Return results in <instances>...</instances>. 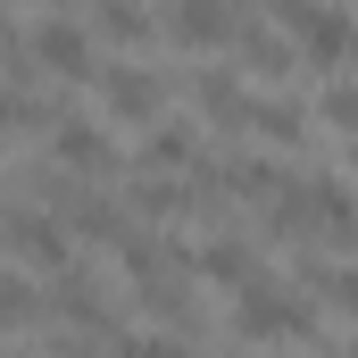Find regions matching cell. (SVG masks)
Instances as JSON below:
<instances>
[{"mask_svg":"<svg viewBox=\"0 0 358 358\" xmlns=\"http://www.w3.org/2000/svg\"><path fill=\"white\" fill-rule=\"evenodd\" d=\"M92 117H100V125H134V134L167 125V67H150V59H100V76H92Z\"/></svg>","mask_w":358,"mask_h":358,"instance_id":"obj_1","label":"cell"},{"mask_svg":"<svg viewBox=\"0 0 358 358\" xmlns=\"http://www.w3.org/2000/svg\"><path fill=\"white\" fill-rule=\"evenodd\" d=\"M0 242H8V267L17 275H59L76 267V225L59 217V208H42V200H8V217H0Z\"/></svg>","mask_w":358,"mask_h":358,"instance_id":"obj_2","label":"cell"},{"mask_svg":"<svg viewBox=\"0 0 358 358\" xmlns=\"http://www.w3.org/2000/svg\"><path fill=\"white\" fill-rule=\"evenodd\" d=\"M25 42H34V59H42L50 84H92V76H100V34H92V17L25 8Z\"/></svg>","mask_w":358,"mask_h":358,"instance_id":"obj_3","label":"cell"},{"mask_svg":"<svg viewBox=\"0 0 358 358\" xmlns=\"http://www.w3.org/2000/svg\"><path fill=\"white\" fill-rule=\"evenodd\" d=\"M275 25L292 34L300 67H317V76H334V67H350V59H358V17H350V8H308V0H283V8H275Z\"/></svg>","mask_w":358,"mask_h":358,"instance_id":"obj_4","label":"cell"},{"mask_svg":"<svg viewBox=\"0 0 358 358\" xmlns=\"http://www.w3.org/2000/svg\"><path fill=\"white\" fill-rule=\"evenodd\" d=\"M234 334H242V342H300V334H317V308H308L300 283L259 275V283L234 300Z\"/></svg>","mask_w":358,"mask_h":358,"instance_id":"obj_5","label":"cell"},{"mask_svg":"<svg viewBox=\"0 0 358 358\" xmlns=\"http://www.w3.org/2000/svg\"><path fill=\"white\" fill-rule=\"evenodd\" d=\"M50 167H59L67 183H92V192L117 176V142H108V125H100L92 108H67V117H59V134H50Z\"/></svg>","mask_w":358,"mask_h":358,"instance_id":"obj_6","label":"cell"},{"mask_svg":"<svg viewBox=\"0 0 358 358\" xmlns=\"http://www.w3.org/2000/svg\"><path fill=\"white\" fill-rule=\"evenodd\" d=\"M234 34H242V17L225 8V0H176L167 8V59H234Z\"/></svg>","mask_w":358,"mask_h":358,"instance_id":"obj_7","label":"cell"},{"mask_svg":"<svg viewBox=\"0 0 358 358\" xmlns=\"http://www.w3.org/2000/svg\"><path fill=\"white\" fill-rule=\"evenodd\" d=\"M92 34H100L117 59H159V50H167V17H150V8H134V0H100V8H92Z\"/></svg>","mask_w":358,"mask_h":358,"instance_id":"obj_8","label":"cell"},{"mask_svg":"<svg viewBox=\"0 0 358 358\" xmlns=\"http://www.w3.org/2000/svg\"><path fill=\"white\" fill-rule=\"evenodd\" d=\"M308 217H317V242L358 250V183H350V176L317 167V176H308Z\"/></svg>","mask_w":358,"mask_h":358,"instance_id":"obj_9","label":"cell"},{"mask_svg":"<svg viewBox=\"0 0 358 358\" xmlns=\"http://www.w3.org/2000/svg\"><path fill=\"white\" fill-rule=\"evenodd\" d=\"M234 67H242V76L283 84V76L300 67V50H292V34H283L275 17H242V34H234Z\"/></svg>","mask_w":358,"mask_h":358,"instance_id":"obj_10","label":"cell"},{"mask_svg":"<svg viewBox=\"0 0 358 358\" xmlns=\"http://www.w3.org/2000/svg\"><path fill=\"white\" fill-rule=\"evenodd\" d=\"M200 167H208V159H200V134H192V117H167V125H150V134H142V176L192 183Z\"/></svg>","mask_w":358,"mask_h":358,"instance_id":"obj_11","label":"cell"},{"mask_svg":"<svg viewBox=\"0 0 358 358\" xmlns=\"http://www.w3.org/2000/svg\"><path fill=\"white\" fill-rule=\"evenodd\" d=\"M200 283H208V292H234V300H242V292L259 283V250H250L242 234H208V242H200Z\"/></svg>","mask_w":358,"mask_h":358,"instance_id":"obj_12","label":"cell"},{"mask_svg":"<svg viewBox=\"0 0 358 358\" xmlns=\"http://www.w3.org/2000/svg\"><path fill=\"white\" fill-rule=\"evenodd\" d=\"M308 125H317V108L308 100H292V92H259V108H250V134L259 142H308Z\"/></svg>","mask_w":358,"mask_h":358,"instance_id":"obj_13","label":"cell"},{"mask_svg":"<svg viewBox=\"0 0 358 358\" xmlns=\"http://www.w3.org/2000/svg\"><path fill=\"white\" fill-rule=\"evenodd\" d=\"M317 125H334L342 142H358V76H325L317 84Z\"/></svg>","mask_w":358,"mask_h":358,"instance_id":"obj_14","label":"cell"},{"mask_svg":"<svg viewBox=\"0 0 358 358\" xmlns=\"http://www.w3.org/2000/svg\"><path fill=\"white\" fill-rule=\"evenodd\" d=\"M108 358H192V350H183L176 334H117V350H108Z\"/></svg>","mask_w":358,"mask_h":358,"instance_id":"obj_15","label":"cell"},{"mask_svg":"<svg viewBox=\"0 0 358 358\" xmlns=\"http://www.w3.org/2000/svg\"><path fill=\"white\" fill-rule=\"evenodd\" d=\"M342 358H358V334H350V342H342Z\"/></svg>","mask_w":358,"mask_h":358,"instance_id":"obj_16","label":"cell"},{"mask_svg":"<svg viewBox=\"0 0 358 358\" xmlns=\"http://www.w3.org/2000/svg\"><path fill=\"white\" fill-rule=\"evenodd\" d=\"M350 167H358V142H350Z\"/></svg>","mask_w":358,"mask_h":358,"instance_id":"obj_17","label":"cell"},{"mask_svg":"<svg viewBox=\"0 0 358 358\" xmlns=\"http://www.w3.org/2000/svg\"><path fill=\"white\" fill-rule=\"evenodd\" d=\"M17 358H34V350H17Z\"/></svg>","mask_w":358,"mask_h":358,"instance_id":"obj_18","label":"cell"}]
</instances>
